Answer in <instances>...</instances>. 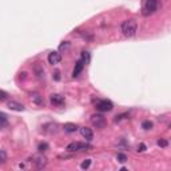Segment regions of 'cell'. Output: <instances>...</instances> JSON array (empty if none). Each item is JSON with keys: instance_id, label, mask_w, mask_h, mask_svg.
<instances>
[{"instance_id": "9", "label": "cell", "mask_w": 171, "mask_h": 171, "mask_svg": "<svg viewBox=\"0 0 171 171\" xmlns=\"http://www.w3.org/2000/svg\"><path fill=\"white\" fill-rule=\"evenodd\" d=\"M84 66H86V63L83 62L82 59H79L78 62H76L75 68H74V71H72V76H74V78H76V76H79V75H80V72L83 71V68H84Z\"/></svg>"}, {"instance_id": "28", "label": "cell", "mask_w": 171, "mask_h": 171, "mask_svg": "<svg viewBox=\"0 0 171 171\" xmlns=\"http://www.w3.org/2000/svg\"><path fill=\"white\" fill-rule=\"evenodd\" d=\"M170 128H171V125H170Z\"/></svg>"}, {"instance_id": "17", "label": "cell", "mask_w": 171, "mask_h": 171, "mask_svg": "<svg viewBox=\"0 0 171 171\" xmlns=\"http://www.w3.org/2000/svg\"><path fill=\"white\" fill-rule=\"evenodd\" d=\"M152 122H150V120H145V122L142 123V128L143 130H151L152 128Z\"/></svg>"}, {"instance_id": "20", "label": "cell", "mask_w": 171, "mask_h": 171, "mask_svg": "<svg viewBox=\"0 0 171 171\" xmlns=\"http://www.w3.org/2000/svg\"><path fill=\"white\" fill-rule=\"evenodd\" d=\"M5 160H7L5 151L4 150H0V163H5Z\"/></svg>"}, {"instance_id": "22", "label": "cell", "mask_w": 171, "mask_h": 171, "mask_svg": "<svg viewBox=\"0 0 171 171\" xmlns=\"http://www.w3.org/2000/svg\"><path fill=\"white\" fill-rule=\"evenodd\" d=\"M158 146H160V147H167V146H169V142H167L166 139H159L158 140Z\"/></svg>"}, {"instance_id": "11", "label": "cell", "mask_w": 171, "mask_h": 171, "mask_svg": "<svg viewBox=\"0 0 171 171\" xmlns=\"http://www.w3.org/2000/svg\"><path fill=\"white\" fill-rule=\"evenodd\" d=\"M9 110H13V111H24V106L22 103H18V102H13V100H9L7 103Z\"/></svg>"}, {"instance_id": "15", "label": "cell", "mask_w": 171, "mask_h": 171, "mask_svg": "<svg viewBox=\"0 0 171 171\" xmlns=\"http://www.w3.org/2000/svg\"><path fill=\"white\" fill-rule=\"evenodd\" d=\"M0 120H2V126L0 127H2V128H5V126L8 125V120H7V115L4 112L0 114Z\"/></svg>"}, {"instance_id": "23", "label": "cell", "mask_w": 171, "mask_h": 171, "mask_svg": "<svg viewBox=\"0 0 171 171\" xmlns=\"http://www.w3.org/2000/svg\"><path fill=\"white\" fill-rule=\"evenodd\" d=\"M35 71H36V75H38L39 78H42V75H43V70L40 68V66H35Z\"/></svg>"}, {"instance_id": "6", "label": "cell", "mask_w": 171, "mask_h": 171, "mask_svg": "<svg viewBox=\"0 0 171 171\" xmlns=\"http://www.w3.org/2000/svg\"><path fill=\"white\" fill-rule=\"evenodd\" d=\"M91 123H92L94 127H96V128H103V127L106 126V118L103 115L96 114V115L91 116Z\"/></svg>"}, {"instance_id": "2", "label": "cell", "mask_w": 171, "mask_h": 171, "mask_svg": "<svg viewBox=\"0 0 171 171\" xmlns=\"http://www.w3.org/2000/svg\"><path fill=\"white\" fill-rule=\"evenodd\" d=\"M158 0H145L143 3V15L145 16H149V15H152L154 12L158 9Z\"/></svg>"}, {"instance_id": "10", "label": "cell", "mask_w": 171, "mask_h": 171, "mask_svg": "<svg viewBox=\"0 0 171 171\" xmlns=\"http://www.w3.org/2000/svg\"><path fill=\"white\" fill-rule=\"evenodd\" d=\"M31 99H32V102L35 103L36 106H40V107L44 106V99H43V96L40 95V94L32 92V94H31Z\"/></svg>"}, {"instance_id": "4", "label": "cell", "mask_w": 171, "mask_h": 171, "mask_svg": "<svg viewBox=\"0 0 171 171\" xmlns=\"http://www.w3.org/2000/svg\"><path fill=\"white\" fill-rule=\"evenodd\" d=\"M29 160L35 165L36 169H43V167L47 166V158L44 155H42V154H36V155H32Z\"/></svg>"}, {"instance_id": "24", "label": "cell", "mask_w": 171, "mask_h": 171, "mask_svg": "<svg viewBox=\"0 0 171 171\" xmlns=\"http://www.w3.org/2000/svg\"><path fill=\"white\" fill-rule=\"evenodd\" d=\"M52 76H53V80H56V82H59V80H60V72L59 71H55Z\"/></svg>"}, {"instance_id": "26", "label": "cell", "mask_w": 171, "mask_h": 171, "mask_svg": "<svg viewBox=\"0 0 171 171\" xmlns=\"http://www.w3.org/2000/svg\"><path fill=\"white\" fill-rule=\"evenodd\" d=\"M5 99H7V92L2 90V91H0V100L3 102V100H5Z\"/></svg>"}, {"instance_id": "12", "label": "cell", "mask_w": 171, "mask_h": 171, "mask_svg": "<svg viewBox=\"0 0 171 171\" xmlns=\"http://www.w3.org/2000/svg\"><path fill=\"white\" fill-rule=\"evenodd\" d=\"M80 134H82V136L86 140H91L94 138V132L91 128H88V127H82L80 128Z\"/></svg>"}, {"instance_id": "7", "label": "cell", "mask_w": 171, "mask_h": 171, "mask_svg": "<svg viewBox=\"0 0 171 171\" xmlns=\"http://www.w3.org/2000/svg\"><path fill=\"white\" fill-rule=\"evenodd\" d=\"M50 102H51L52 106H56V107H63L66 104L64 96L59 95V94H52V95L50 96Z\"/></svg>"}, {"instance_id": "27", "label": "cell", "mask_w": 171, "mask_h": 171, "mask_svg": "<svg viewBox=\"0 0 171 171\" xmlns=\"http://www.w3.org/2000/svg\"><path fill=\"white\" fill-rule=\"evenodd\" d=\"M68 46H70V43L68 42H64V44H60L59 48L60 50H66V48H68Z\"/></svg>"}, {"instance_id": "5", "label": "cell", "mask_w": 171, "mask_h": 171, "mask_svg": "<svg viewBox=\"0 0 171 171\" xmlns=\"http://www.w3.org/2000/svg\"><path fill=\"white\" fill-rule=\"evenodd\" d=\"M86 149H91V146L87 145V143H82V142H72L67 146V151L70 152H75V151H83Z\"/></svg>"}, {"instance_id": "16", "label": "cell", "mask_w": 171, "mask_h": 171, "mask_svg": "<svg viewBox=\"0 0 171 171\" xmlns=\"http://www.w3.org/2000/svg\"><path fill=\"white\" fill-rule=\"evenodd\" d=\"M116 159H118V162H120V163H125V162H127V155L126 154H123V152H118V155H116Z\"/></svg>"}, {"instance_id": "14", "label": "cell", "mask_w": 171, "mask_h": 171, "mask_svg": "<svg viewBox=\"0 0 171 171\" xmlns=\"http://www.w3.org/2000/svg\"><path fill=\"white\" fill-rule=\"evenodd\" d=\"M90 59H91V56H90V52L88 51H83L82 52V60L86 63V64H88L90 63Z\"/></svg>"}, {"instance_id": "21", "label": "cell", "mask_w": 171, "mask_h": 171, "mask_svg": "<svg viewBox=\"0 0 171 171\" xmlns=\"http://www.w3.org/2000/svg\"><path fill=\"white\" fill-rule=\"evenodd\" d=\"M47 149H48V145H47V143H40L39 147H38V150H39L40 152H44V151H47Z\"/></svg>"}, {"instance_id": "19", "label": "cell", "mask_w": 171, "mask_h": 171, "mask_svg": "<svg viewBox=\"0 0 171 171\" xmlns=\"http://www.w3.org/2000/svg\"><path fill=\"white\" fill-rule=\"evenodd\" d=\"M90 166H91V159H86L84 162H83L82 165H80V167H82L83 170H87V169H88Z\"/></svg>"}, {"instance_id": "8", "label": "cell", "mask_w": 171, "mask_h": 171, "mask_svg": "<svg viewBox=\"0 0 171 171\" xmlns=\"http://www.w3.org/2000/svg\"><path fill=\"white\" fill-rule=\"evenodd\" d=\"M60 60H62V55H60L59 52H56V51H53V52H51L48 55V63L50 64H52V66L59 64Z\"/></svg>"}, {"instance_id": "3", "label": "cell", "mask_w": 171, "mask_h": 171, "mask_svg": "<svg viewBox=\"0 0 171 171\" xmlns=\"http://www.w3.org/2000/svg\"><path fill=\"white\" fill-rule=\"evenodd\" d=\"M95 108L100 112H107V111H111L114 108V104L107 99H100V100H96Z\"/></svg>"}, {"instance_id": "18", "label": "cell", "mask_w": 171, "mask_h": 171, "mask_svg": "<svg viewBox=\"0 0 171 171\" xmlns=\"http://www.w3.org/2000/svg\"><path fill=\"white\" fill-rule=\"evenodd\" d=\"M126 118H128V114H127V112H125V114H120V115H116V116H115V119H114V120H115V122L118 123V122H120V120H123V119H126Z\"/></svg>"}, {"instance_id": "13", "label": "cell", "mask_w": 171, "mask_h": 171, "mask_svg": "<svg viewBox=\"0 0 171 171\" xmlns=\"http://www.w3.org/2000/svg\"><path fill=\"white\" fill-rule=\"evenodd\" d=\"M63 128H64L66 132H75L76 130H78V126H76L75 123H64Z\"/></svg>"}, {"instance_id": "1", "label": "cell", "mask_w": 171, "mask_h": 171, "mask_svg": "<svg viewBox=\"0 0 171 171\" xmlns=\"http://www.w3.org/2000/svg\"><path fill=\"white\" fill-rule=\"evenodd\" d=\"M136 29H138V24H136V22L134 19L125 20V22L122 23V32L125 36H127V38L135 36Z\"/></svg>"}, {"instance_id": "25", "label": "cell", "mask_w": 171, "mask_h": 171, "mask_svg": "<svg viewBox=\"0 0 171 171\" xmlns=\"http://www.w3.org/2000/svg\"><path fill=\"white\" fill-rule=\"evenodd\" d=\"M138 151H139V152L146 151V145H145V143H140V145L138 146Z\"/></svg>"}]
</instances>
